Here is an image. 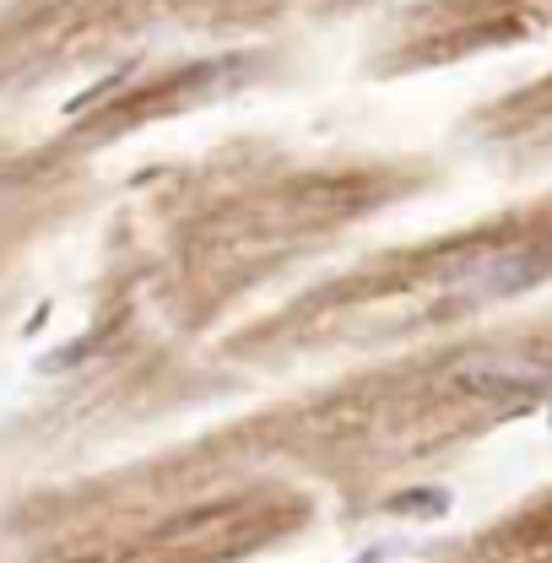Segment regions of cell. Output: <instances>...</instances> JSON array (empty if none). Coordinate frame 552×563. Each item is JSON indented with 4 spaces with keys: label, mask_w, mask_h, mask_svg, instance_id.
I'll return each mask as SVG.
<instances>
[{
    "label": "cell",
    "mask_w": 552,
    "mask_h": 563,
    "mask_svg": "<svg viewBox=\"0 0 552 563\" xmlns=\"http://www.w3.org/2000/svg\"><path fill=\"white\" fill-rule=\"evenodd\" d=\"M450 385L477 401H515L552 390V357L542 352H466L450 368Z\"/></svg>",
    "instance_id": "obj_1"
},
{
    "label": "cell",
    "mask_w": 552,
    "mask_h": 563,
    "mask_svg": "<svg viewBox=\"0 0 552 563\" xmlns=\"http://www.w3.org/2000/svg\"><path fill=\"white\" fill-rule=\"evenodd\" d=\"M542 277V255L537 250H487L472 261H455L444 272V287L461 292V298H509L520 287Z\"/></svg>",
    "instance_id": "obj_2"
},
{
    "label": "cell",
    "mask_w": 552,
    "mask_h": 563,
    "mask_svg": "<svg viewBox=\"0 0 552 563\" xmlns=\"http://www.w3.org/2000/svg\"><path fill=\"white\" fill-rule=\"evenodd\" d=\"M390 509H396V515H412V509H422V515H444V509H450V493L444 488H417V493L390 498Z\"/></svg>",
    "instance_id": "obj_3"
},
{
    "label": "cell",
    "mask_w": 552,
    "mask_h": 563,
    "mask_svg": "<svg viewBox=\"0 0 552 563\" xmlns=\"http://www.w3.org/2000/svg\"><path fill=\"white\" fill-rule=\"evenodd\" d=\"M131 76H136V66L109 70V76H103V81H92V87H87L81 98H70V103H66V114H81V109H92V103H103V98H109V92H114L120 81H131Z\"/></svg>",
    "instance_id": "obj_4"
},
{
    "label": "cell",
    "mask_w": 552,
    "mask_h": 563,
    "mask_svg": "<svg viewBox=\"0 0 552 563\" xmlns=\"http://www.w3.org/2000/svg\"><path fill=\"white\" fill-rule=\"evenodd\" d=\"M385 559H390V548L379 542V548H368V553H357V559H352V563H385Z\"/></svg>",
    "instance_id": "obj_5"
},
{
    "label": "cell",
    "mask_w": 552,
    "mask_h": 563,
    "mask_svg": "<svg viewBox=\"0 0 552 563\" xmlns=\"http://www.w3.org/2000/svg\"><path fill=\"white\" fill-rule=\"evenodd\" d=\"M548 422H552V418H548Z\"/></svg>",
    "instance_id": "obj_6"
}]
</instances>
